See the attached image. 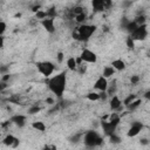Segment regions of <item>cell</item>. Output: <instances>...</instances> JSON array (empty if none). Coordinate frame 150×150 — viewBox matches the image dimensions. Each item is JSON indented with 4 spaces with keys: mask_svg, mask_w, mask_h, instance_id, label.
<instances>
[{
    "mask_svg": "<svg viewBox=\"0 0 150 150\" xmlns=\"http://www.w3.org/2000/svg\"><path fill=\"white\" fill-rule=\"evenodd\" d=\"M48 86H49L50 91H53L56 96L61 97L66 89V74L61 73L59 75H55L54 77H52L49 80Z\"/></svg>",
    "mask_w": 150,
    "mask_h": 150,
    "instance_id": "1",
    "label": "cell"
},
{
    "mask_svg": "<svg viewBox=\"0 0 150 150\" xmlns=\"http://www.w3.org/2000/svg\"><path fill=\"white\" fill-rule=\"evenodd\" d=\"M95 29H96L95 26H91V25H81L76 29V32H77V34L80 36V41H87L93 35V33L95 32Z\"/></svg>",
    "mask_w": 150,
    "mask_h": 150,
    "instance_id": "2",
    "label": "cell"
},
{
    "mask_svg": "<svg viewBox=\"0 0 150 150\" xmlns=\"http://www.w3.org/2000/svg\"><path fill=\"white\" fill-rule=\"evenodd\" d=\"M84 143L87 146H96L102 143V138L95 131H88L84 135Z\"/></svg>",
    "mask_w": 150,
    "mask_h": 150,
    "instance_id": "3",
    "label": "cell"
},
{
    "mask_svg": "<svg viewBox=\"0 0 150 150\" xmlns=\"http://www.w3.org/2000/svg\"><path fill=\"white\" fill-rule=\"evenodd\" d=\"M36 67H38V70L43 75V76H49V75H52V73L54 71V69H55V67H54V64L52 63V62H49V61H42V62H38V64H36Z\"/></svg>",
    "mask_w": 150,
    "mask_h": 150,
    "instance_id": "4",
    "label": "cell"
},
{
    "mask_svg": "<svg viewBox=\"0 0 150 150\" xmlns=\"http://www.w3.org/2000/svg\"><path fill=\"white\" fill-rule=\"evenodd\" d=\"M148 35V29H146V25L143 23V25H139L134 32H131V35L130 38L136 41V40H144Z\"/></svg>",
    "mask_w": 150,
    "mask_h": 150,
    "instance_id": "5",
    "label": "cell"
},
{
    "mask_svg": "<svg viewBox=\"0 0 150 150\" xmlns=\"http://www.w3.org/2000/svg\"><path fill=\"white\" fill-rule=\"evenodd\" d=\"M80 57L83 60V62H88V63H94L97 60L96 54L94 52L89 50V49H83L81 55H80Z\"/></svg>",
    "mask_w": 150,
    "mask_h": 150,
    "instance_id": "6",
    "label": "cell"
},
{
    "mask_svg": "<svg viewBox=\"0 0 150 150\" xmlns=\"http://www.w3.org/2000/svg\"><path fill=\"white\" fill-rule=\"evenodd\" d=\"M101 124H102L103 131H104L105 135H108V136H110L111 134H114L115 130H116V127H117V124L112 123L111 121H102Z\"/></svg>",
    "mask_w": 150,
    "mask_h": 150,
    "instance_id": "7",
    "label": "cell"
},
{
    "mask_svg": "<svg viewBox=\"0 0 150 150\" xmlns=\"http://www.w3.org/2000/svg\"><path fill=\"white\" fill-rule=\"evenodd\" d=\"M41 23H42L43 28H45L47 32H49V33H54V32H55V27H54V19L45 18V19H42Z\"/></svg>",
    "mask_w": 150,
    "mask_h": 150,
    "instance_id": "8",
    "label": "cell"
},
{
    "mask_svg": "<svg viewBox=\"0 0 150 150\" xmlns=\"http://www.w3.org/2000/svg\"><path fill=\"white\" fill-rule=\"evenodd\" d=\"M94 87H95L97 90H100V91H105L107 88H108V81H107V79L103 77V76L98 77V79L96 80Z\"/></svg>",
    "mask_w": 150,
    "mask_h": 150,
    "instance_id": "9",
    "label": "cell"
},
{
    "mask_svg": "<svg viewBox=\"0 0 150 150\" xmlns=\"http://www.w3.org/2000/svg\"><path fill=\"white\" fill-rule=\"evenodd\" d=\"M142 128H143L142 123H139V122L134 123V124L131 125V128L129 129V131H128V136H129V137H134V136L138 135V132L142 130Z\"/></svg>",
    "mask_w": 150,
    "mask_h": 150,
    "instance_id": "10",
    "label": "cell"
},
{
    "mask_svg": "<svg viewBox=\"0 0 150 150\" xmlns=\"http://www.w3.org/2000/svg\"><path fill=\"white\" fill-rule=\"evenodd\" d=\"M4 143L8 146H16L19 144V139L16 137H14L13 135H8L4 138Z\"/></svg>",
    "mask_w": 150,
    "mask_h": 150,
    "instance_id": "11",
    "label": "cell"
},
{
    "mask_svg": "<svg viewBox=\"0 0 150 150\" xmlns=\"http://www.w3.org/2000/svg\"><path fill=\"white\" fill-rule=\"evenodd\" d=\"M111 67H112L115 70H123V69L125 68V63H124V61H122L121 59H117V60H114V61H112Z\"/></svg>",
    "mask_w": 150,
    "mask_h": 150,
    "instance_id": "12",
    "label": "cell"
},
{
    "mask_svg": "<svg viewBox=\"0 0 150 150\" xmlns=\"http://www.w3.org/2000/svg\"><path fill=\"white\" fill-rule=\"evenodd\" d=\"M14 124H16V125H19V127H22L23 124H25V121H26V118H25V116H22V115H15V116H13L12 117V120H11Z\"/></svg>",
    "mask_w": 150,
    "mask_h": 150,
    "instance_id": "13",
    "label": "cell"
},
{
    "mask_svg": "<svg viewBox=\"0 0 150 150\" xmlns=\"http://www.w3.org/2000/svg\"><path fill=\"white\" fill-rule=\"evenodd\" d=\"M121 104H122L121 100H120L117 96H112V98H111V101H110V108H111L112 110H116V109H118V108L121 107Z\"/></svg>",
    "mask_w": 150,
    "mask_h": 150,
    "instance_id": "14",
    "label": "cell"
},
{
    "mask_svg": "<svg viewBox=\"0 0 150 150\" xmlns=\"http://www.w3.org/2000/svg\"><path fill=\"white\" fill-rule=\"evenodd\" d=\"M91 5H93L94 11H96V12H102V11L105 9L101 0H93V1H91Z\"/></svg>",
    "mask_w": 150,
    "mask_h": 150,
    "instance_id": "15",
    "label": "cell"
},
{
    "mask_svg": "<svg viewBox=\"0 0 150 150\" xmlns=\"http://www.w3.org/2000/svg\"><path fill=\"white\" fill-rule=\"evenodd\" d=\"M67 66L70 70H76L77 69V64H76V61H75V57H69L67 60Z\"/></svg>",
    "mask_w": 150,
    "mask_h": 150,
    "instance_id": "16",
    "label": "cell"
},
{
    "mask_svg": "<svg viewBox=\"0 0 150 150\" xmlns=\"http://www.w3.org/2000/svg\"><path fill=\"white\" fill-rule=\"evenodd\" d=\"M114 73H115V69L112 68V67H105L104 69H103V77H110V76H112L114 75Z\"/></svg>",
    "mask_w": 150,
    "mask_h": 150,
    "instance_id": "17",
    "label": "cell"
},
{
    "mask_svg": "<svg viewBox=\"0 0 150 150\" xmlns=\"http://www.w3.org/2000/svg\"><path fill=\"white\" fill-rule=\"evenodd\" d=\"M32 127H33L34 129H36L38 131H45V130H46V125H45L42 122H34V123L32 124Z\"/></svg>",
    "mask_w": 150,
    "mask_h": 150,
    "instance_id": "18",
    "label": "cell"
},
{
    "mask_svg": "<svg viewBox=\"0 0 150 150\" xmlns=\"http://www.w3.org/2000/svg\"><path fill=\"white\" fill-rule=\"evenodd\" d=\"M142 102H141V100H136V101H131L127 107H128V109L129 110H135L139 104H141Z\"/></svg>",
    "mask_w": 150,
    "mask_h": 150,
    "instance_id": "19",
    "label": "cell"
},
{
    "mask_svg": "<svg viewBox=\"0 0 150 150\" xmlns=\"http://www.w3.org/2000/svg\"><path fill=\"white\" fill-rule=\"evenodd\" d=\"M87 97H88V100H90V101H97V100H100V94H97V93H95V91H91V93H89V94L87 95Z\"/></svg>",
    "mask_w": 150,
    "mask_h": 150,
    "instance_id": "20",
    "label": "cell"
},
{
    "mask_svg": "<svg viewBox=\"0 0 150 150\" xmlns=\"http://www.w3.org/2000/svg\"><path fill=\"white\" fill-rule=\"evenodd\" d=\"M46 15H47V18H50V19H54L55 16H56V9L54 8V7H52V8H49L47 12H46Z\"/></svg>",
    "mask_w": 150,
    "mask_h": 150,
    "instance_id": "21",
    "label": "cell"
},
{
    "mask_svg": "<svg viewBox=\"0 0 150 150\" xmlns=\"http://www.w3.org/2000/svg\"><path fill=\"white\" fill-rule=\"evenodd\" d=\"M138 27V25L136 23V21H132V22H129L128 25H127V29H128V32H134L136 28Z\"/></svg>",
    "mask_w": 150,
    "mask_h": 150,
    "instance_id": "22",
    "label": "cell"
},
{
    "mask_svg": "<svg viewBox=\"0 0 150 150\" xmlns=\"http://www.w3.org/2000/svg\"><path fill=\"white\" fill-rule=\"evenodd\" d=\"M109 121H111L112 123H115V124H117L118 125V123H120V116L117 115V114H111L110 115V117H109Z\"/></svg>",
    "mask_w": 150,
    "mask_h": 150,
    "instance_id": "23",
    "label": "cell"
},
{
    "mask_svg": "<svg viewBox=\"0 0 150 150\" xmlns=\"http://www.w3.org/2000/svg\"><path fill=\"white\" fill-rule=\"evenodd\" d=\"M75 19H76L77 22H83V21L87 19V16H86V14H84V12H83V13H81V14L75 15Z\"/></svg>",
    "mask_w": 150,
    "mask_h": 150,
    "instance_id": "24",
    "label": "cell"
},
{
    "mask_svg": "<svg viewBox=\"0 0 150 150\" xmlns=\"http://www.w3.org/2000/svg\"><path fill=\"white\" fill-rule=\"evenodd\" d=\"M109 137H110V142H111V143H120V141H121L120 137H117L115 134H111Z\"/></svg>",
    "mask_w": 150,
    "mask_h": 150,
    "instance_id": "25",
    "label": "cell"
},
{
    "mask_svg": "<svg viewBox=\"0 0 150 150\" xmlns=\"http://www.w3.org/2000/svg\"><path fill=\"white\" fill-rule=\"evenodd\" d=\"M134 100H135V95H129V96L123 101V103H124V105H128V104H129L131 101H134Z\"/></svg>",
    "mask_w": 150,
    "mask_h": 150,
    "instance_id": "26",
    "label": "cell"
},
{
    "mask_svg": "<svg viewBox=\"0 0 150 150\" xmlns=\"http://www.w3.org/2000/svg\"><path fill=\"white\" fill-rule=\"evenodd\" d=\"M40 111V108L38 107V105H35V107H32V108H29V110H28V112L29 114H32V115H34V114H38Z\"/></svg>",
    "mask_w": 150,
    "mask_h": 150,
    "instance_id": "27",
    "label": "cell"
},
{
    "mask_svg": "<svg viewBox=\"0 0 150 150\" xmlns=\"http://www.w3.org/2000/svg\"><path fill=\"white\" fill-rule=\"evenodd\" d=\"M36 18H38V19H45V18H47L46 12H43V11H38V12H36Z\"/></svg>",
    "mask_w": 150,
    "mask_h": 150,
    "instance_id": "28",
    "label": "cell"
},
{
    "mask_svg": "<svg viewBox=\"0 0 150 150\" xmlns=\"http://www.w3.org/2000/svg\"><path fill=\"white\" fill-rule=\"evenodd\" d=\"M6 30V23L4 21H0V35H2Z\"/></svg>",
    "mask_w": 150,
    "mask_h": 150,
    "instance_id": "29",
    "label": "cell"
},
{
    "mask_svg": "<svg viewBox=\"0 0 150 150\" xmlns=\"http://www.w3.org/2000/svg\"><path fill=\"white\" fill-rule=\"evenodd\" d=\"M73 12H74V14L75 15H77V14H81V13H83V8L82 7H75L74 9H73Z\"/></svg>",
    "mask_w": 150,
    "mask_h": 150,
    "instance_id": "30",
    "label": "cell"
},
{
    "mask_svg": "<svg viewBox=\"0 0 150 150\" xmlns=\"http://www.w3.org/2000/svg\"><path fill=\"white\" fill-rule=\"evenodd\" d=\"M127 46H128L129 48H134V40H132L130 36L127 39Z\"/></svg>",
    "mask_w": 150,
    "mask_h": 150,
    "instance_id": "31",
    "label": "cell"
},
{
    "mask_svg": "<svg viewBox=\"0 0 150 150\" xmlns=\"http://www.w3.org/2000/svg\"><path fill=\"white\" fill-rule=\"evenodd\" d=\"M101 1H102V4H103L104 8H108V7L111 6V0H101Z\"/></svg>",
    "mask_w": 150,
    "mask_h": 150,
    "instance_id": "32",
    "label": "cell"
},
{
    "mask_svg": "<svg viewBox=\"0 0 150 150\" xmlns=\"http://www.w3.org/2000/svg\"><path fill=\"white\" fill-rule=\"evenodd\" d=\"M138 81H139V77H138L137 75H134V76H131V83L136 84V83H137Z\"/></svg>",
    "mask_w": 150,
    "mask_h": 150,
    "instance_id": "33",
    "label": "cell"
},
{
    "mask_svg": "<svg viewBox=\"0 0 150 150\" xmlns=\"http://www.w3.org/2000/svg\"><path fill=\"white\" fill-rule=\"evenodd\" d=\"M57 61H59V62H62V61H63V53L60 52V53L57 54Z\"/></svg>",
    "mask_w": 150,
    "mask_h": 150,
    "instance_id": "34",
    "label": "cell"
},
{
    "mask_svg": "<svg viewBox=\"0 0 150 150\" xmlns=\"http://www.w3.org/2000/svg\"><path fill=\"white\" fill-rule=\"evenodd\" d=\"M46 102H47L48 104H53V103H54V100H53V98H50V97H48V98L46 100Z\"/></svg>",
    "mask_w": 150,
    "mask_h": 150,
    "instance_id": "35",
    "label": "cell"
},
{
    "mask_svg": "<svg viewBox=\"0 0 150 150\" xmlns=\"http://www.w3.org/2000/svg\"><path fill=\"white\" fill-rule=\"evenodd\" d=\"M4 47V38L0 35V48H2Z\"/></svg>",
    "mask_w": 150,
    "mask_h": 150,
    "instance_id": "36",
    "label": "cell"
},
{
    "mask_svg": "<svg viewBox=\"0 0 150 150\" xmlns=\"http://www.w3.org/2000/svg\"><path fill=\"white\" fill-rule=\"evenodd\" d=\"M38 11H40V6H35V7H33V12H38Z\"/></svg>",
    "mask_w": 150,
    "mask_h": 150,
    "instance_id": "37",
    "label": "cell"
},
{
    "mask_svg": "<svg viewBox=\"0 0 150 150\" xmlns=\"http://www.w3.org/2000/svg\"><path fill=\"white\" fill-rule=\"evenodd\" d=\"M8 79H9V75H8V74H6V75H5V76H4V77H2V81H4V82H5V81H7V80H8Z\"/></svg>",
    "mask_w": 150,
    "mask_h": 150,
    "instance_id": "38",
    "label": "cell"
},
{
    "mask_svg": "<svg viewBox=\"0 0 150 150\" xmlns=\"http://www.w3.org/2000/svg\"><path fill=\"white\" fill-rule=\"evenodd\" d=\"M6 69H7V67H1V68H0V71L2 73V71H5Z\"/></svg>",
    "mask_w": 150,
    "mask_h": 150,
    "instance_id": "39",
    "label": "cell"
},
{
    "mask_svg": "<svg viewBox=\"0 0 150 150\" xmlns=\"http://www.w3.org/2000/svg\"><path fill=\"white\" fill-rule=\"evenodd\" d=\"M142 143H143V144H146L148 142H146V139H142Z\"/></svg>",
    "mask_w": 150,
    "mask_h": 150,
    "instance_id": "40",
    "label": "cell"
}]
</instances>
